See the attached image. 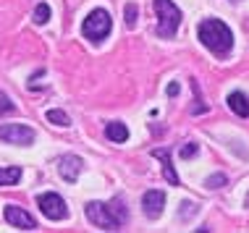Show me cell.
I'll return each instance as SVG.
<instances>
[{"mask_svg": "<svg viewBox=\"0 0 249 233\" xmlns=\"http://www.w3.org/2000/svg\"><path fill=\"white\" fill-rule=\"evenodd\" d=\"M84 215L92 225H97L103 231H118L121 225L129 220V212H126L124 202L118 197L110 199V202H89L84 207Z\"/></svg>", "mask_w": 249, "mask_h": 233, "instance_id": "cell-1", "label": "cell"}, {"mask_svg": "<svg viewBox=\"0 0 249 233\" xmlns=\"http://www.w3.org/2000/svg\"><path fill=\"white\" fill-rule=\"evenodd\" d=\"M197 34H199V42L205 45L210 52H215V55H228L233 48V34H231V29L220 21V18H207V21H202L199 24V29H197Z\"/></svg>", "mask_w": 249, "mask_h": 233, "instance_id": "cell-2", "label": "cell"}, {"mask_svg": "<svg viewBox=\"0 0 249 233\" xmlns=\"http://www.w3.org/2000/svg\"><path fill=\"white\" fill-rule=\"evenodd\" d=\"M110 29H113V18H110V13L103 11V8H95L82 24V34L95 45L103 42V39L110 34Z\"/></svg>", "mask_w": 249, "mask_h": 233, "instance_id": "cell-3", "label": "cell"}, {"mask_svg": "<svg viewBox=\"0 0 249 233\" xmlns=\"http://www.w3.org/2000/svg\"><path fill=\"white\" fill-rule=\"evenodd\" d=\"M155 13H158V34L173 37L181 24V11L173 0H155Z\"/></svg>", "mask_w": 249, "mask_h": 233, "instance_id": "cell-4", "label": "cell"}, {"mask_svg": "<svg viewBox=\"0 0 249 233\" xmlns=\"http://www.w3.org/2000/svg\"><path fill=\"white\" fill-rule=\"evenodd\" d=\"M0 142L5 144H16V147H29L35 142V131L24 123H8L0 126Z\"/></svg>", "mask_w": 249, "mask_h": 233, "instance_id": "cell-5", "label": "cell"}, {"mask_svg": "<svg viewBox=\"0 0 249 233\" xmlns=\"http://www.w3.org/2000/svg\"><path fill=\"white\" fill-rule=\"evenodd\" d=\"M37 204H39V210H42V215L48 217V220H63V217H69V207H66L63 197H58V194L37 197Z\"/></svg>", "mask_w": 249, "mask_h": 233, "instance_id": "cell-6", "label": "cell"}, {"mask_svg": "<svg viewBox=\"0 0 249 233\" xmlns=\"http://www.w3.org/2000/svg\"><path fill=\"white\" fill-rule=\"evenodd\" d=\"M163 207H165V191H160V189L144 191L142 210H144V215L150 217V220H158V217L163 215Z\"/></svg>", "mask_w": 249, "mask_h": 233, "instance_id": "cell-7", "label": "cell"}, {"mask_svg": "<svg viewBox=\"0 0 249 233\" xmlns=\"http://www.w3.org/2000/svg\"><path fill=\"white\" fill-rule=\"evenodd\" d=\"M82 168H84V163H82L79 155H63L58 160V173H60V178L69 181V183H73L79 176H82Z\"/></svg>", "mask_w": 249, "mask_h": 233, "instance_id": "cell-8", "label": "cell"}, {"mask_svg": "<svg viewBox=\"0 0 249 233\" xmlns=\"http://www.w3.org/2000/svg\"><path fill=\"white\" fill-rule=\"evenodd\" d=\"M5 220H8L13 228H21V231H35L37 228L35 217H32L24 207H16V204H8V207H5Z\"/></svg>", "mask_w": 249, "mask_h": 233, "instance_id": "cell-9", "label": "cell"}, {"mask_svg": "<svg viewBox=\"0 0 249 233\" xmlns=\"http://www.w3.org/2000/svg\"><path fill=\"white\" fill-rule=\"evenodd\" d=\"M152 157L163 160V176H165V181L171 183V186H178V176H176L173 163H171V152H168V150H152Z\"/></svg>", "mask_w": 249, "mask_h": 233, "instance_id": "cell-10", "label": "cell"}, {"mask_svg": "<svg viewBox=\"0 0 249 233\" xmlns=\"http://www.w3.org/2000/svg\"><path fill=\"white\" fill-rule=\"evenodd\" d=\"M228 108L236 113L239 118H249V97L244 92H231L228 95Z\"/></svg>", "mask_w": 249, "mask_h": 233, "instance_id": "cell-11", "label": "cell"}, {"mask_svg": "<svg viewBox=\"0 0 249 233\" xmlns=\"http://www.w3.org/2000/svg\"><path fill=\"white\" fill-rule=\"evenodd\" d=\"M105 134H107V139H110V142L121 144V142H126V139H129V129H126L121 121H110V123L105 126Z\"/></svg>", "mask_w": 249, "mask_h": 233, "instance_id": "cell-12", "label": "cell"}, {"mask_svg": "<svg viewBox=\"0 0 249 233\" xmlns=\"http://www.w3.org/2000/svg\"><path fill=\"white\" fill-rule=\"evenodd\" d=\"M21 178V168L11 165V168H0V186H13Z\"/></svg>", "mask_w": 249, "mask_h": 233, "instance_id": "cell-13", "label": "cell"}, {"mask_svg": "<svg viewBox=\"0 0 249 233\" xmlns=\"http://www.w3.org/2000/svg\"><path fill=\"white\" fill-rule=\"evenodd\" d=\"M50 21V5L48 3H39L37 8H35V24H48Z\"/></svg>", "mask_w": 249, "mask_h": 233, "instance_id": "cell-14", "label": "cell"}, {"mask_svg": "<svg viewBox=\"0 0 249 233\" xmlns=\"http://www.w3.org/2000/svg\"><path fill=\"white\" fill-rule=\"evenodd\" d=\"M137 13H139L137 3H129V5L124 8V21H126V26H129V29H134V26H137Z\"/></svg>", "mask_w": 249, "mask_h": 233, "instance_id": "cell-15", "label": "cell"}, {"mask_svg": "<svg viewBox=\"0 0 249 233\" xmlns=\"http://www.w3.org/2000/svg\"><path fill=\"white\" fill-rule=\"evenodd\" d=\"M48 121L50 123H55V126H69V116H66L63 110H48Z\"/></svg>", "mask_w": 249, "mask_h": 233, "instance_id": "cell-16", "label": "cell"}, {"mask_svg": "<svg viewBox=\"0 0 249 233\" xmlns=\"http://www.w3.org/2000/svg\"><path fill=\"white\" fill-rule=\"evenodd\" d=\"M13 110H16V105L11 102V97L5 95V92H0V116H8Z\"/></svg>", "mask_w": 249, "mask_h": 233, "instance_id": "cell-17", "label": "cell"}, {"mask_svg": "<svg viewBox=\"0 0 249 233\" xmlns=\"http://www.w3.org/2000/svg\"><path fill=\"white\" fill-rule=\"evenodd\" d=\"M226 181H228V178L223 176V173H215V176H210L205 181V186H207V189H220V186H226Z\"/></svg>", "mask_w": 249, "mask_h": 233, "instance_id": "cell-18", "label": "cell"}, {"mask_svg": "<svg viewBox=\"0 0 249 233\" xmlns=\"http://www.w3.org/2000/svg\"><path fill=\"white\" fill-rule=\"evenodd\" d=\"M192 215H197V204H194V202H184V204H181L178 217H181V220H189Z\"/></svg>", "mask_w": 249, "mask_h": 233, "instance_id": "cell-19", "label": "cell"}, {"mask_svg": "<svg viewBox=\"0 0 249 233\" xmlns=\"http://www.w3.org/2000/svg\"><path fill=\"white\" fill-rule=\"evenodd\" d=\"M197 152H199V147H197L194 142H189V144H184V147H181V157H184V160H189V157L197 155Z\"/></svg>", "mask_w": 249, "mask_h": 233, "instance_id": "cell-20", "label": "cell"}, {"mask_svg": "<svg viewBox=\"0 0 249 233\" xmlns=\"http://www.w3.org/2000/svg\"><path fill=\"white\" fill-rule=\"evenodd\" d=\"M168 95L176 97V95H178V84H171V86H168Z\"/></svg>", "mask_w": 249, "mask_h": 233, "instance_id": "cell-21", "label": "cell"}]
</instances>
